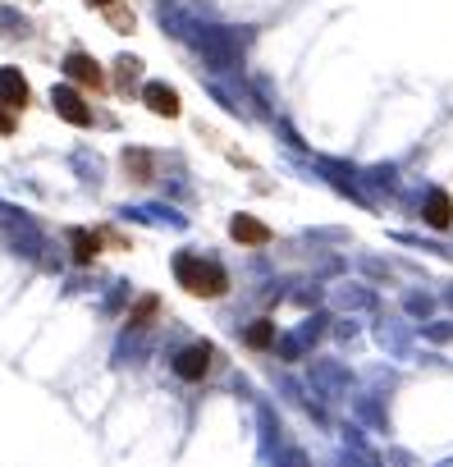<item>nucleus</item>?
Masks as SVG:
<instances>
[{"label": "nucleus", "instance_id": "1", "mask_svg": "<svg viewBox=\"0 0 453 467\" xmlns=\"http://www.w3.org/2000/svg\"><path fill=\"white\" fill-rule=\"evenodd\" d=\"M174 280L192 298H224L230 294V275H224V266L206 262V257H174Z\"/></svg>", "mask_w": 453, "mask_h": 467}, {"label": "nucleus", "instance_id": "2", "mask_svg": "<svg viewBox=\"0 0 453 467\" xmlns=\"http://www.w3.org/2000/svg\"><path fill=\"white\" fill-rule=\"evenodd\" d=\"M211 367H215V348H211V344H188V348H179V353H174V376H179V380H188V385L206 380V376H211Z\"/></svg>", "mask_w": 453, "mask_h": 467}, {"label": "nucleus", "instance_id": "3", "mask_svg": "<svg viewBox=\"0 0 453 467\" xmlns=\"http://www.w3.org/2000/svg\"><path fill=\"white\" fill-rule=\"evenodd\" d=\"M51 106L60 110V119H65V124H78V129H88V124H92V110H88V101L78 97V88H74V83H60V88L51 92Z\"/></svg>", "mask_w": 453, "mask_h": 467}, {"label": "nucleus", "instance_id": "4", "mask_svg": "<svg viewBox=\"0 0 453 467\" xmlns=\"http://www.w3.org/2000/svg\"><path fill=\"white\" fill-rule=\"evenodd\" d=\"M65 74H69L78 88H92V92L106 88V69H101L88 51H69V56H65Z\"/></svg>", "mask_w": 453, "mask_h": 467}, {"label": "nucleus", "instance_id": "5", "mask_svg": "<svg viewBox=\"0 0 453 467\" xmlns=\"http://www.w3.org/2000/svg\"><path fill=\"white\" fill-rule=\"evenodd\" d=\"M230 239L243 244V248H266V244H271V224L257 220V215H248V211H239V215L230 220Z\"/></svg>", "mask_w": 453, "mask_h": 467}, {"label": "nucleus", "instance_id": "6", "mask_svg": "<svg viewBox=\"0 0 453 467\" xmlns=\"http://www.w3.org/2000/svg\"><path fill=\"white\" fill-rule=\"evenodd\" d=\"M69 244H74V262H78V266H92V262L101 257V248H106V244H119V239H115L110 229H74Z\"/></svg>", "mask_w": 453, "mask_h": 467}, {"label": "nucleus", "instance_id": "7", "mask_svg": "<svg viewBox=\"0 0 453 467\" xmlns=\"http://www.w3.org/2000/svg\"><path fill=\"white\" fill-rule=\"evenodd\" d=\"M421 220L430 224V229H453V197L444 192V188H430L426 192V202H421Z\"/></svg>", "mask_w": 453, "mask_h": 467}, {"label": "nucleus", "instance_id": "8", "mask_svg": "<svg viewBox=\"0 0 453 467\" xmlns=\"http://www.w3.org/2000/svg\"><path fill=\"white\" fill-rule=\"evenodd\" d=\"M142 101H147V110H156L160 119H179V92L174 88H165V83H147L142 88Z\"/></svg>", "mask_w": 453, "mask_h": 467}, {"label": "nucleus", "instance_id": "9", "mask_svg": "<svg viewBox=\"0 0 453 467\" xmlns=\"http://www.w3.org/2000/svg\"><path fill=\"white\" fill-rule=\"evenodd\" d=\"M0 101H5L10 110H24V106L33 101V88L24 83L19 69H0Z\"/></svg>", "mask_w": 453, "mask_h": 467}, {"label": "nucleus", "instance_id": "10", "mask_svg": "<svg viewBox=\"0 0 453 467\" xmlns=\"http://www.w3.org/2000/svg\"><path fill=\"white\" fill-rule=\"evenodd\" d=\"M124 170H129L138 183H147V179H151V156H147V151H129V156H124Z\"/></svg>", "mask_w": 453, "mask_h": 467}, {"label": "nucleus", "instance_id": "11", "mask_svg": "<svg viewBox=\"0 0 453 467\" xmlns=\"http://www.w3.org/2000/svg\"><path fill=\"white\" fill-rule=\"evenodd\" d=\"M275 344V326L271 321H252L248 326V348H271Z\"/></svg>", "mask_w": 453, "mask_h": 467}, {"label": "nucleus", "instance_id": "12", "mask_svg": "<svg viewBox=\"0 0 453 467\" xmlns=\"http://www.w3.org/2000/svg\"><path fill=\"white\" fill-rule=\"evenodd\" d=\"M19 129V119H15V110L5 106V101H0V133H15Z\"/></svg>", "mask_w": 453, "mask_h": 467}, {"label": "nucleus", "instance_id": "13", "mask_svg": "<svg viewBox=\"0 0 453 467\" xmlns=\"http://www.w3.org/2000/svg\"><path fill=\"white\" fill-rule=\"evenodd\" d=\"M92 5H101V10H110V5H115V0H92Z\"/></svg>", "mask_w": 453, "mask_h": 467}]
</instances>
